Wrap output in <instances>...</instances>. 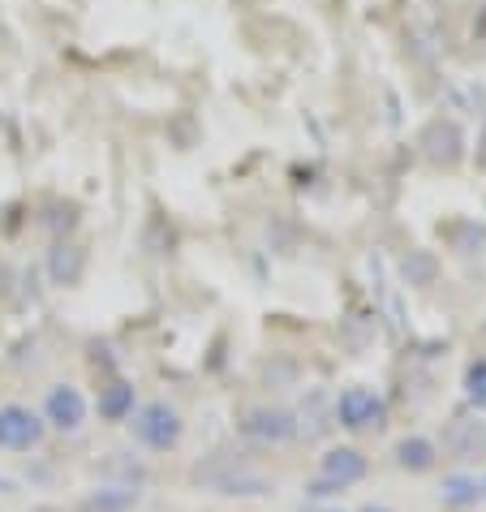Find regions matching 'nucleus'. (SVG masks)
Listing matches in <instances>:
<instances>
[{
    "instance_id": "f257e3e1",
    "label": "nucleus",
    "mask_w": 486,
    "mask_h": 512,
    "mask_svg": "<svg viewBox=\"0 0 486 512\" xmlns=\"http://www.w3.org/2000/svg\"><path fill=\"white\" fill-rule=\"evenodd\" d=\"M39 435H44V426H39V418L31 414V409H22V405L0 409V448L26 452V448L39 444Z\"/></svg>"
},
{
    "instance_id": "39448f33",
    "label": "nucleus",
    "mask_w": 486,
    "mask_h": 512,
    "mask_svg": "<svg viewBox=\"0 0 486 512\" xmlns=\"http://www.w3.org/2000/svg\"><path fill=\"white\" fill-rule=\"evenodd\" d=\"M130 504H134L130 491H99L82 504V512H130Z\"/></svg>"
},
{
    "instance_id": "6e6552de",
    "label": "nucleus",
    "mask_w": 486,
    "mask_h": 512,
    "mask_svg": "<svg viewBox=\"0 0 486 512\" xmlns=\"http://www.w3.org/2000/svg\"><path fill=\"white\" fill-rule=\"evenodd\" d=\"M400 461L413 465V469H426V465L435 461L431 457V444H405V448H400Z\"/></svg>"
},
{
    "instance_id": "7ed1b4c3",
    "label": "nucleus",
    "mask_w": 486,
    "mask_h": 512,
    "mask_svg": "<svg viewBox=\"0 0 486 512\" xmlns=\"http://www.w3.org/2000/svg\"><path fill=\"white\" fill-rule=\"evenodd\" d=\"M82 414H87V405H82V396L74 388H56L48 396V418L61 426V431H74V426H82Z\"/></svg>"
},
{
    "instance_id": "20e7f679",
    "label": "nucleus",
    "mask_w": 486,
    "mask_h": 512,
    "mask_svg": "<svg viewBox=\"0 0 486 512\" xmlns=\"http://www.w3.org/2000/svg\"><path fill=\"white\" fill-rule=\"evenodd\" d=\"M327 478H336V482L362 478V457H357V452H332V457H327Z\"/></svg>"
},
{
    "instance_id": "423d86ee",
    "label": "nucleus",
    "mask_w": 486,
    "mask_h": 512,
    "mask_svg": "<svg viewBox=\"0 0 486 512\" xmlns=\"http://www.w3.org/2000/svg\"><path fill=\"white\" fill-rule=\"evenodd\" d=\"M345 418L353 422V426H366L370 418H379V405L370 401V396H362V392H353L349 401H345Z\"/></svg>"
},
{
    "instance_id": "f03ea898",
    "label": "nucleus",
    "mask_w": 486,
    "mask_h": 512,
    "mask_svg": "<svg viewBox=\"0 0 486 512\" xmlns=\"http://www.w3.org/2000/svg\"><path fill=\"white\" fill-rule=\"evenodd\" d=\"M134 431L147 439L151 448H173L177 439H181V422H177V414H173L168 405H147V409L138 414Z\"/></svg>"
},
{
    "instance_id": "1a4fd4ad",
    "label": "nucleus",
    "mask_w": 486,
    "mask_h": 512,
    "mask_svg": "<svg viewBox=\"0 0 486 512\" xmlns=\"http://www.w3.org/2000/svg\"><path fill=\"white\" fill-rule=\"evenodd\" d=\"M284 418H259L250 426V431H259V435H271V439H280V435H289V426H280Z\"/></svg>"
},
{
    "instance_id": "9d476101",
    "label": "nucleus",
    "mask_w": 486,
    "mask_h": 512,
    "mask_svg": "<svg viewBox=\"0 0 486 512\" xmlns=\"http://www.w3.org/2000/svg\"><path fill=\"white\" fill-rule=\"evenodd\" d=\"M35 512H61V508H35Z\"/></svg>"
},
{
    "instance_id": "0eeeda50",
    "label": "nucleus",
    "mask_w": 486,
    "mask_h": 512,
    "mask_svg": "<svg viewBox=\"0 0 486 512\" xmlns=\"http://www.w3.org/2000/svg\"><path fill=\"white\" fill-rule=\"evenodd\" d=\"M99 409H104V418H125V409H130V388H121L117 383V388L104 396V405Z\"/></svg>"
},
{
    "instance_id": "9b49d317",
    "label": "nucleus",
    "mask_w": 486,
    "mask_h": 512,
    "mask_svg": "<svg viewBox=\"0 0 486 512\" xmlns=\"http://www.w3.org/2000/svg\"><path fill=\"white\" fill-rule=\"evenodd\" d=\"M370 512H383V508H370Z\"/></svg>"
}]
</instances>
